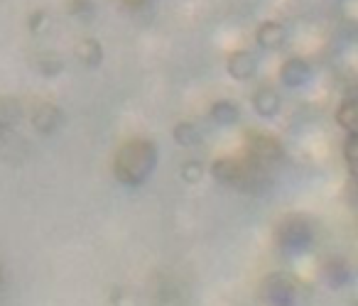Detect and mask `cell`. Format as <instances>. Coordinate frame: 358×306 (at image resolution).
I'll return each mask as SVG.
<instances>
[{
  "mask_svg": "<svg viewBox=\"0 0 358 306\" xmlns=\"http://www.w3.org/2000/svg\"><path fill=\"white\" fill-rule=\"evenodd\" d=\"M157 167V145L148 138H133L120 145L113 159V174L123 187H143Z\"/></svg>",
  "mask_w": 358,
  "mask_h": 306,
  "instance_id": "1",
  "label": "cell"
},
{
  "mask_svg": "<svg viewBox=\"0 0 358 306\" xmlns=\"http://www.w3.org/2000/svg\"><path fill=\"white\" fill-rule=\"evenodd\" d=\"M211 177L219 184L234 187L250 196L268 191L270 187V174L268 167L253 162L250 157H219L211 164Z\"/></svg>",
  "mask_w": 358,
  "mask_h": 306,
  "instance_id": "2",
  "label": "cell"
},
{
  "mask_svg": "<svg viewBox=\"0 0 358 306\" xmlns=\"http://www.w3.org/2000/svg\"><path fill=\"white\" fill-rule=\"evenodd\" d=\"M260 294L270 306H299L309 296L304 282L289 272H273L260 284Z\"/></svg>",
  "mask_w": 358,
  "mask_h": 306,
  "instance_id": "3",
  "label": "cell"
},
{
  "mask_svg": "<svg viewBox=\"0 0 358 306\" xmlns=\"http://www.w3.org/2000/svg\"><path fill=\"white\" fill-rule=\"evenodd\" d=\"M278 245L282 252L287 255H299V252H307L314 242V228L312 223L304 216H285L282 221L278 223Z\"/></svg>",
  "mask_w": 358,
  "mask_h": 306,
  "instance_id": "4",
  "label": "cell"
},
{
  "mask_svg": "<svg viewBox=\"0 0 358 306\" xmlns=\"http://www.w3.org/2000/svg\"><path fill=\"white\" fill-rule=\"evenodd\" d=\"M245 157L268 167L282 159V143L268 133H248L245 135Z\"/></svg>",
  "mask_w": 358,
  "mask_h": 306,
  "instance_id": "5",
  "label": "cell"
},
{
  "mask_svg": "<svg viewBox=\"0 0 358 306\" xmlns=\"http://www.w3.org/2000/svg\"><path fill=\"white\" fill-rule=\"evenodd\" d=\"M30 123L40 135H55L57 130L64 125V113H62L59 105L50 103V101H40V103L32 108Z\"/></svg>",
  "mask_w": 358,
  "mask_h": 306,
  "instance_id": "6",
  "label": "cell"
},
{
  "mask_svg": "<svg viewBox=\"0 0 358 306\" xmlns=\"http://www.w3.org/2000/svg\"><path fill=\"white\" fill-rule=\"evenodd\" d=\"M312 64L302 57H289L282 66H280V84L287 89H302L312 81Z\"/></svg>",
  "mask_w": 358,
  "mask_h": 306,
  "instance_id": "7",
  "label": "cell"
},
{
  "mask_svg": "<svg viewBox=\"0 0 358 306\" xmlns=\"http://www.w3.org/2000/svg\"><path fill=\"white\" fill-rule=\"evenodd\" d=\"M226 71L236 81H250L258 74V57L248 50H236L226 59Z\"/></svg>",
  "mask_w": 358,
  "mask_h": 306,
  "instance_id": "8",
  "label": "cell"
},
{
  "mask_svg": "<svg viewBox=\"0 0 358 306\" xmlns=\"http://www.w3.org/2000/svg\"><path fill=\"white\" fill-rule=\"evenodd\" d=\"M255 42H258L260 50H268V52H275L287 42V27L278 20H265L258 25L255 30Z\"/></svg>",
  "mask_w": 358,
  "mask_h": 306,
  "instance_id": "9",
  "label": "cell"
},
{
  "mask_svg": "<svg viewBox=\"0 0 358 306\" xmlns=\"http://www.w3.org/2000/svg\"><path fill=\"white\" fill-rule=\"evenodd\" d=\"M250 103H253V110L260 118H275L282 110V96L273 86H260V89H255Z\"/></svg>",
  "mask_w": 358,
  "mask_h": 306,
  "instance_id": "10",
  "label": "cell"
},
{
  "mask_svg": "<svg viewBox=\"0 0 358 306\" xmlns=\"http://www.w3.org/2000/svg\"><path fill=\"white\" fill-rule=\"evenodd\" d=\"M324 282H327L331 289H341V286H346L348 282H351V267H348V262L343 260V257H329L327 262H324Z\"/></svg>",
  "mask_w": 358,
  "mask_h": 306,
  "instance_id": "11",
  "label": "cell"
},
{
  "mask_svg": "<svg viewBox=\"0 0 358 306\" xmlns=\"http://www.w3.org/2000/svg\"><path fill=\"white\" fill-rule=\"evenodd\" d=\"M74 57L81 66H86V69H99L101 61H103V47H101V42L94 40V37H86V40L76 42Z\"/></svg>",
  "mask_w": 358,
  "mask_h": 306,
  "instance_id": "12",
  "label": "cell"
},
{
  "mask_svg": "<svg viewBox=\"0 0 358 306\" xmlns=\"http://www.w3.org/2000/svg\"><path fill=\"white\" fill-rule=\"evenodd\" d=\"M209 115L216 125H236L241 120V105L231 99L214 101V103H211Z\"/></svg>",
  "mask_w": 358,
  "mask_h": 306,
  "instance_id": "13",
  "label": "cell"
},
{
  "mask_svg": "<svg viewBox=\"0 0 358 306\" xmlns=\"http://www.w3.org/2000/svg\"><path fill=\"white\" fill-rule=\"evenodd\" d=\"M336 123L346 133H358V101L346 99L336 110Z\"/></svg>",
  "mask_w": 358,
  "mask_h": 306,
  "instance_id": "14",
  "label": "cell"
},
{
  "mask_svg": "<svg viewBox=\"0 0 358 306\" xmlns=\"http://www.w3.org/2000/svg\"><path fill=\"white\" fill-rule=\"evenodd\" d=\"M172 138L179 147H196L201 143V130L194 123H189V120H182V123L174 125Z\"/></svg>",
  "mask_w": 358,
  "mask_h": 306,
  "instance_id": "15",
  "label": "cell"
},
{
  "mask_svg": "<svg viewBox=\"0 0 358 306\" xmlns=\"http://www.w3.org/2000/svg\"><path fill=\"white\" fill-rule=\"evenodd\" d=\"M22 120V105L15 99H0V130H13Z\"/></svg>",
  "mask_w": 358,
  "mask_h": 306,
  "instance_id": "16",
  "label": "cell"
},
{
  "mask_svg": "<svg viewBox=\"0 0 358 306\" xmlns=\"http://www.w3.org/2000/svg\"><path fill=\"white\" fill-rule=\"evenodd\" d=\"M37 69L45 76H57L64 69V59H62L57 52H45V54L37 57Z\"/></svg>",
  "mask_w": 358,
  "mask_h": 306,
  "instance_id": "17",
  "label": "cell"
},
{
  "mask_svg": "<svg viewBox=\"0 0 358 306\" xmlns=\"http://www.w3.org/2000/svg\"><path fill=\"white\" fill-rule=\"evenodd\" d=\"M343 159H346L351 174L358 172V133H348L346 143H343Z\"/></svg>",
  "mask_w": 358,
  "mask_h": 306,
  "instance_id": "18",
  "label": "cell"
},
{
  "mask_svg": "<svg viewBox=\"0 0 358 306\" xmlns=\"http://www.w3.org/2000/svg\"><path fill=\"white\" fill-rule=\"evenodd\" d=\"M179 174H182V179H185L187 184H199L201 179H204V164H201L199 159H187V162L182 164V169H179Z\"/></svg>",
  "mask_w": 358,
  "mask_h": 306,
  "instance_id": "19",
  "label": "cell"
},
{
  "mask_svg": "<svg viewBox=\"0 0 358 306\" xmlns=\"http://www.w3.org/2000/svg\"><path fill=\"white\" fill-rule=\"evenodd\" d=\"M120 3H123V6H128V8H143L148 0H120Z\"/></svg>",
  "mask_w": 358,
  "mask_h": 306,
  "instance_id": "20",
  "label": "cell"
}]
</instances>
